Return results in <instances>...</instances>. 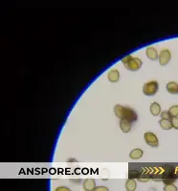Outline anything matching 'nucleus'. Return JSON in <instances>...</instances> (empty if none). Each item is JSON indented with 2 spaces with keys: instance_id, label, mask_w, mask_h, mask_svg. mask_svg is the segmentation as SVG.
Returning <instances> with one entry per match:
<instances>
[{
  "instance_id": "15",
  "label": "nucleus",
  "mask_w": 178,
  "mask_h": 191,
  "mask_svg": "<svg viewBox=\"0 0 178 191\" xmlns=\"http://www.w3.org/2000/svg\"><path fill=\"white\" fill-rule=\"evenodd\" d=\"M170 114L173 117H178V105H173L170 108L169 110Z\"/></svg>"
},
{
  "instance_id": "6",
  "label": "nucleus",
  "mask_w": 178,
  "mask_h": 191,
  "mask_svg": "<svg viewBox=\"0 0 178 191\" xmlns=\"http://www.w3.org/2000/svg\"><path fill=\"white\" fill-rule=\"evenodd\" d=\"M146 56L148 58L151 59V60H156V59H158V56H159V55L157 53V50L152 46L146 48Z\"/></svg>"
},
{
  "instance_id": "11",
  "label": "nucleus",
  "mask_w": 178,
  "mask_h": 191,
  "mask_svg": "<svg viewBox=\"0 0 178 191\" xmlns=\"http://www.w3.org/2000/svg\"><path fill=\"white\" fill-rule=\"evenodd\" d=\"M143 150L140 149V148H136V149H133L130 153H129V157L133 160H138V159L142 158L143 157Z\"/></svg>"
},
{
  "instance_id": "8",
  "label": "nucleus",
  "mask_w": 178,
  "mask_h": 191,
  "mask_svg": "<svg viewBox=\"0 0 178 191\" xmlns=\"http://www.w3.org/2000/svg\"><path fill=\"white\" fill-rule=\"evenodd\" d=\"M120 128L124 133H128L131 129V121L127 120H120Z\"/></svg>"
},
{
  "instance_id": "10",
  "label": "nucleus",
  "mask_w": 178,
  "mask_h": 191,
  "mask_svg": "<svg viewBox=\"0 0 178 191\" xmlns=\"http://www.w3.org/2000/svg\"><path fill=\"white\" fill-rule=\"evenodd\" d=\"M95 187H96V184H95V181L92 180V179H88V180H85L84 183H83V189L86 190V191H92V190H95Z\"/></svg>"
},
{
  "instance_id": "2",
  "label": "nucleus",
  "mask_w": 178,
  "mask_h": 191,
  "mask_svg": "<svg viewBox=\"0 0 178 191\" xmlns=\"http://www.w3.org/2000/svg\"><path fill=\"white\" fill-rule=\"evenodd\" d=\"M122 63L124 64L125 68L129 71H138L143 65V61L140 58L134 57L130 55L122 58Z\"/></svg>"
},
{
  "instance_id": "16",
  "label": "nucleus",
  "mask_w": 178,
  "mask_h": 191,
  "mask_svg": "<svg viewBox=\"0 0 178 191\" xmlns=\"http://www.w3.org/2000/svg\"><path fill=\"white\" fill-rule=\"evenodd\" d=\"M161 118L164 119V120H171L172 119V116L170 114L169 111H163L161 113Z\"/></svg>"
},
{
  "instance_id": "4",
  "label": "nucleus",
  "mask_w": 178,
  "mask_h": 191,
  "mask_svg": "<svg viewBox=\"0 0 178 191\" xmlns=\"http://www.w3.org/2000/svg\"><path fill=\"white\" fill-rule=\"evenodd\" d=\"M145 140L146 142V144H148L151 147H157L159 145V140L158 138L156 137L155 134H153L152 132H146L144 135Z\"/></svg>"
},
{
  "instance_id": "3",
  "label": "nucleus",
  "mask_w": 178,
  "mask_h": 191,
  "mask_svg": "<svg viewBox=\"0 0 178 191\" xmlns=\"http://www.w3.org/2000/svg\"><path fill=\"white\" fill-rule=\"evenodd\" d=\"M159 89V84L157 81H152L150 82H146L144 86H143V93L145 96H147V97H152L154 96Z\"/></svg>"
},
{
  "instance_id": "19",
  "label": "nucleus",
  "mask_w": 178,
  "mask_h": 191,
  "mask_svg": "<svg viewBox=\"0 0 178 191\" xmlns=\"http://www.w3.org/2000/svg\"><path fill=\"white\" fill-rule=\"evenodd\" d=\"M129 178L131 179H134V178H140V175H139V172L135 171V170H131L129 172Z\"/></svg>"
},
{
  "instance_id": "14",
  "label": "nucleus",
  "mask_w": 178,
  "mask_h": 191,
  "mask_svg": "<svg viewBox=\"0 0 178 191\" xmlns=\"http://www.w3.org/2000/svg\"><path fill=\"white\" fill-rule=\"evenodd\" d=\"M136 186H137L136 182L133 179H129L126 183V189L127 191H134L136 189Z\"/></svg>"
},
{
  "instance_id": "5",
  "label": "nucleus",
  "mask_w": 178,
  "mask_h": 191,
  "mask_svg": "<svg viewBox=\"0 0 178 191\" xmlns=\"http://www.w3.org/2000/svg\"><path fill=\"white\" fill-rule=\"evenodd\" d=\"M171 58V54L170 50H168V49L162 50L161 53L159 54V56H158V59H159V62H160V65H161V66L167 65L168 63L170 62Z\"/></svg>"
},
{
  "instance_id": "9",
  "label": "nucleus",
  "mask_w": 178,
  "mask_h": 191,
  "mask_svg": "<svg viewBox=\"0 0 178 191\" xmlns=\"http://www.w3.org/2000/svg\"><path fill=\"white\" fill-rule=\"evenodd\" d=\"M166 88H167V91L170 94H172V95H177L178 94V83L177 82L171 81V82H169L167 84Z\"/></svg>"
},
{
  "instance_id": "17",
  "label": "nucleus",
  "mask_w": 178,
  "mask_h": 191,
  "mask_svg": "<svg viewBox=\"0 0 178 191\" xmlns=\"http://www.w3.org/2000/svg\"><path fill=\"white\" fill-rule=\"evenodd\" d=\"M164 190L165 191H176L177 190V187L175 185H173L172 184H166V186L164 187Z\"/></svg>"
},
{
  "instance_id": "12",
  "label": "nucleus",
  "mask_w": 178,
  "mask_h": 191,
  "mask_svg": "<svg viewBox=\"0 0 178 191\" xmlns=\"http://www.w3.org/2000/svg\"><path fill=\"white\" fill-rule=\"evenodd\" d=\"M150 109H151V113L153 116H155V117H157V116H159V115L161 114V106H160L159 103H157V102L151 103Z\"/></svg>"
},
{
  "instance_id": "18",
  "label": "nucleus",
  "mask_w": 178,
  "mask_h": 191,
  "mask_svg": "<svg viewBox=\"0 0 178 191\" xmlns=\"http://www.w3.org/2000/svg\"><path fill=\"white\" fill-rule=\"evenodd\" d=\"M171 125H172V128L178 130V118L177 117H173L171 120Z\"/></svg>"
},
{
  "instance_id": "7",
  "label": "nucleus",
  "mask_w": 178,
  "mask_h": 191,
  "mask_svg": "<svg viewBox=\"0 0 178 191\" xmlns=\"http://www.w3.org/2000/svg\"><path fill=\"white\" fill-rule=\"evenodd\" d=\"M107 78L108 81L112 83L118 82L119 81V78H120V73H119L118 70L116 69H112L108 72L107 74Z\"/></svg>"
},
{
  "instance_id": "20",
  "label": "nucleus",
  "mask_w": 178,
  "mask_h": 191,
  "mask_svg": "<svg viewBox=\"0 0 178 191\" xmlns=\"http://www.w3.org/2000/svg\"><path fill=\"white\" fill-rule=\"evenodd\" d=\"M95 191H108V189L105 186H100V187H95Z\"/></svg>"
},
{
  "instance_id": "1",
  "label": "nucleus",
  "mask_w": 178,
  "mask_h": 191,
  "mask_svg": "<svg viewBox=\"0 0 178 191\" xmlns=\"http://www.w3.org/2000/svg\"><path fill=\"white\" fill-rule=\"evenodd\" d=\"M114 114L116 117H118L121 120H127L131 122L136 121L138 119V116L136 112L132 108L128 106H123L120 104H117L114 106Z\"/></svg>"
},
{
  "instance_id": "13",
  "label": "nucleus",
  "mask_w": 178,
  "mask_h": 191,
  "mask_svg": "<svg viewBox=\"0 0 178 191\" xmlns=\"http://www.w3.org/2000/svg\"><path fill=\"white\" fill-rule=\"evenodd\" d=\"M159 124H160L161 128H162L163 130H170V129L172 128V125H171V120H164V119L160 120Z\"/></svg>"
},
{
  "instance_id": "21",
  "label": "nucleus",
  "mask_w": 178,
  "mask_h": 191,
  "mask_svg": "<svg viewBox=\"0 0 178 191\" xmlns=\"http://www.w3.org/2000/svg\"><path fill=\"white\" fill-rule=\"evenodd\" d=\"M56 190H57V191H69L70 189L67 188V187H65V186H59V187H57Z\"/></svg>"
}]
</instances>
